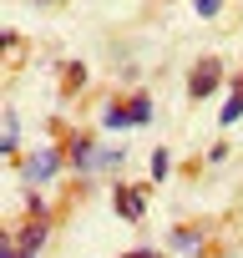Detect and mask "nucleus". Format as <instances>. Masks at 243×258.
<instances>
[{"mask_svg": "<svg viewBox=\"0 0 243 258\" xmlns=\"http://www.w3.org/2000/svg\"><path fill=\"white\" fill-rule=\"evenodd\" d=\"M16 142H21V121H16V111H6V157L16 152Z\"/></svg>", "mask_w": 243, "mask_h": 258, "instance_id": "8", "label": "nucleus"}, {"mask_svg": "<svg viewBox=\"0 0 243 258\" xmlns=\"http://www.w3.org/2000/svg\"><path fill=\"white\" fill-rule=\"evenodd\" d=\"M218 76H223V66H218V61H198V66H193V81H188V96H193V101H203V96L218 86Z\"/></svg>", "mask_w": 243, "mask_h": 258, "instance_id": "1", "label": "nucleus"}, {"mask_svg": "<svg viewBox=\"0 0 243 258\" xmlns=\"http://www.w3.org/2000/svg\"><path fill=\"white\" fill-rule=\"evenodd\" d=\"M16 243H21V253H26V258H36V248L46 243V223H41V218H36V223H26Z\"/></svg>", "mask_w": 243, "mask_h": 258, "instance_id": "3", "label": "nucleus"}, {"mask_svg": "<svg viewBox=\"0 0 243 258\" xmlns=\"http://www.w3.org/2000/svg\"><path fill=\"white\" fill-rule=\"evenodd\" d=\"M71 162H76L81 172H96V167H101V152H96L91 142H76V147H71Z\"/></svg>", "mask_w": 243, "mask_h": 258, "instance_id": "5", "label": "nucleus"}, {"mask_svg": "<svg viewBox=\"0 0 243 258\" xmlns=\"http://www.w3.org/2000/svg\"><path fill=\"white\" fill-rule=\"evenodd\" d=\"M172 248H177V253H198V233H193V228H177V233H172Z\"/></svg>", "mask_w": 243, "mask_h": 258, "instance_id": "7", "label": "nucleus"}, {"mask_svg": "<svg viewBox=\"0 0 243 258\" xmlns=\"http://www.w3.org/2000/svg\"><path fill=\"white\" fill-rule=\"evenodd\" d=\"M223 11V0H198V16H218Z\"/></svg>", "mask_w": 243, "mask_h": 258, "instance_id": "10", "label": "nucleus"}, {"mask_svg": "<svg viewBox=\"0 0 243 258\" xmlns=\"http://www.w3.org/2000/svg\"><path fill=\"white\" fill-rule=\"evenodd\" d=\"M116 213L137 223V218H142V192H137V187H116Z\"/></svg>", "mask_w": 243, "mask_h": 258, "instance_id": "4", "label": "nucleus"}, {"mask_svg": "<svg viewBox=\"0 0 243 258\" xmlns=\"http://www.w3.org/2000/svg\"><path fill=\"white\" fill-rule=\"evenodd\" d=\"M152 177H167V152H152Z\"/></svg>", "mask_w": 243, "mask_h": 258, "instance_id": "9", "label": "nucleus"}, {"mask_svg": "<svg viewBox=\"0 0 243 258\" xmlns=\"http://www.w3.org/2000/svg\"><path fill=\"white\" fill-rule=\"evenodd\" d=\"M56 167H61V152L51 147V152L31 157V167H26V182H46V177H56Z\"/></svg>", "mask_w": 243, "mask_h": 258, "instance_id": "2", "label": "nucleus"}, {"mask_svg": "<svg viewBox=\"0 0 243 258\" xmlns=\"http://www.w3.org/2000/svg\"><path fill=\"white\" fill-rule=\"evenodd\" d=\"M147 116H152V101H147V96H132V106H127V126H142Z\"/></svg>", "mask_w": 243, "mask_h": 258, "instance_id": "6", "label": "nucleus"}, {"mask_svg": "<svg viewBox=\"0 0 243 258\" xmlns=\"http://www.w3.org/2000/svg\"><path fill=\"white\" fill-rule=\"evenodd\" d=\"M0 258H26V253H21V243H11V238H6V248H0Z\"/></svg>", "mask_w": 243, "mask_h": 258, "instance_id": "11", "label": "nucleus"}]
</instances>
